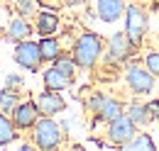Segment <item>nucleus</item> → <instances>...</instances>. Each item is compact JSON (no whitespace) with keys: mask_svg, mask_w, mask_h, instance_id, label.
Instances as JSON below:
<instances>
[{"mask_svg":"<svg viewBox=\"0 0 159 151\" xmlns=\"http://www.w3.org/2000/svg\"><path fill=\"white\" fill-rule=\"evenodd\" d=\"M127 117L137 124V127H147L149 122H152V114H149V107L147 105H142V102H130L127 105Z\"/></svg>","mask_w":159,"mask_h":151,"instance_id":"nucleus-17","label":"nucleus"},{"mask_svg":"<svg viewBox=\"0 0 159 151\" xmlns=\"http://www.w3.org/2000/svg\"><path fill=\"white\" fill-rule=\"evenodd\" d=\"M61 27V17L57 10H44L42 7L39 12L34 15V32L39 37H49V34H57Z\"/></svg>","mask_w":159,"mask_h":151,"instance_id":"nucleus-10","label":"nucleus"},{"mask_svg":"<svg viewBox=\"0 0 159 151\" xmlns=\"http://www.w3.org/2000/svg\"><path fill=\"white\" fill-rule=\"evenodd\" d=\"M125 83L135 95H149L154 90L157 76L149 73L144 63H127L125 66Z\"/></svg>","mask_w":159,"mask_h":151,"instance_id":"nucleus-4","label":"nucleus"},{"mask_svg":"<svg viewBox=\"0 0 159 151\" xmlns=\"http://www.w3.org/2000/svg\"><path fill=\"white\" fill-rule=\"evenodd\" d=\"M132 49H135V44L130 41V37L125 32H115L108 41V49L103 51V58H105V63H125L132 56Z\"/></svg>","mask_w":159,"mask_h":151,"instance_id":"nucleus-7","label":"nucleus"},{"mask_svg":"<svg viewBox=\"0 0 159 151\" xmlns=\"http://www.w3.org/2000/svg\"><path fill=\"white\" fill-rule=\"evenodd\" d=\"M125 149H127V151H142V149L154 151V139H152L147 132H137L132 141H127V144H125Z\"/></svg>","mask_w":159,"mask_h":151,"instance_id":"nucleus-19","label":"nucleus"},{"mask_svg":"<svg viewBox=\"0 0 159 151\" xmlns=\"http://www.w3.org/2000/svg\"><path fill=\"white\" fill-rule=\"evenodd\" d=\"M108 95H103V93H93L88 100H86V107H88V112L91 114H96L100 110V105H103V100H105Z\"/></svg>","mask_w":159,"mask_h":151,"instance_id":"nucleus-23","label":"nucleus"},{"mask_svg":"<svg viewBox=\"0 0 159 151\" xmlns=\"http://www.w3.org/2000/svg\"><path fill=\"white\" fill-rule=\"evenodd\" d=\"M42 80H44V88H49V90H66V88L74 83V78L66 76V73H61L54 63H52L49 68H44Z\"/></svg>","mask_w":159,"mask_h":151,"instance_id":"nucleus-12","label":"nucleus"},{"mask_svg":"<svg viewBox=\"0 0 159 151\" xmlns=\"http://www.w3.org/2000/svg\"><path fill=\"white\" fill-rule=\"evenodd\" d=\"M64 2H66L69 7H81V5H86L88 0H64Z\"/></svg>","mask_w":159,"mask_h":151,"instance_id":"nucleus-26","label":"nucleus"},{"mask_svg":"<svg viewBox=\"0 0 159 151\" xmlns=\"http://www.w3.org/2000/svg\"><path fill=\"white\" fill-rule=\"evenodd\" d=\"M105 134H108V141H110V144H115V146H125L127 141L135 139V134H137V124L122 112V114H118L115 119L108 122V132H105Z\"/></svg>","mask_w":159,"mask_h":151,"instance_id":"nucleus-6","label":"nucleus"},{"mask_svg":"<svg viewBox=\"0 0 159 151\" xmlns=\"http://www.w3.org/2000/svg\"><path fill=\"white\" fill-rule=\"evenodd\" d=\"M15 10H17V15L30 19L42 10V0H15Z\"/></svg>","mask_w":159,"mask_h":151,"instance_id":"nucleus-21","label":"nucleus"},{"mask_svg":"<svg viewBox=\"0 0 159 151\" xmlns=\"http://www.w3.org/2000/svg\"><path fill=\"white\" fill-rule=\"evenodd\" d=\"M125 112V107H122V102L120 100H115V97H105L103 100V105H100V110L93 117H96V122H110V119H115L118 114H122Z\"/></svg>","mask_w":159,"mask_h":151,"instance_id":"nucleus-13","label":"nucleus"},{"mask_svg":"<svg viewBox=\"0 0 159 151\" xmlns=\"http://www.w3.org/2000/svg\"><path fill=\"white\" fill-rule=\"evenodd\" d=\"M34 102H37V107H39V114H47V117H57V114H61L66 110V100H64L61 90L44 88V93H39L34 97Z\"/></svg>","mask_w":159,"mask_h":151,"instance_id":"nucleus-9","label":"nucleus"},{"mask_svg":"<svg viewBox=\"0 0 159 151\" xmlns=\"http://www.w3.org/2000/svg\"><path fill=\"white\" fill-rule=\"evenodd\" d=\"M147 107H149L152 119H157V122H159V100H149V102H147Z\"/></svg>","mask_w":159,"mask_h":151,"instance_id":"nucleus-25","label":"nucleus"},{"mask_svg":"<svg viewBox=\"0 0 159 151\" xmlns=\"http://www.w3.org/2000/svg\"><path fill=\"white\" fill-rule=\"evenodd\" d=\"M10 117H12V122H15V127L20 132H27V129H32L37 124V119L42 114H39V107H37L34 100H20L17 107L10 112Z\"/></svg>","mask_w":159,"mask_h":151,"instance_id":"nucleus-8","label":"nucleus"},{"mask_svg":"<svg viewBox=\"0 0 159 151\" xmlns=\"http://www.w3.org/2000/svg\"><path fill=\"white\" fill-rule=\"evenodd\" d=\"M71 56L79 63V68H93L103 58V37L98 32H83L76 37Z\"/></svg>","mask_w":159,"mask_h":151,"instance_id":"nucleus-1","label":"nucleus"},{"mask_svg":"<svg viewBox=\"0 0 159 151\" xmlns=\"http://www.w3.org/2000/svg\"><path fill=\"white\" fill-rule=\"evenodd\" d=\"M39 51H42V61L52 63V61H54V58L61 54V41L54 37V34L42 37V39H39Z\"/></svg>","mask_w":159,"mask_h":151,"instance_id":"nucleus-16","label":"nucleus"},{"mask_svg":"<svg viewBox=\"0 0 159 151\" xmlns=\"http://www.w3.org/2000/svg\"><path fill=\"white\" fill-rule=\"evenodd\" d=\"M144 66L152 76H159V51H147L144 54Z\"/></svg>","mask_w":159,"mask_h":151,"instance_id":"nucleus-22","label":"nucleus"},{"mask_svg":"<svg viewBox=\"0 0 159 151\" xmlns=\"http://www.w3.org/2000/svg\"><path fill=\"white\" fill-rule=\"evenodd\" d=\"M12 58H15V63H17L20 68L30 71V73H37L39 66L44 63V61H42V51H39V41H32V37L22 39V41H15Z\"/></svg>","mask_w":159,"mask_h":151,"instance_id":"nucleus-3","label":"nucleus"},{"mask_svg":"<svg viewBox=\"0 0 159 151\" xmlns=\"http://www.w3.org/2000/svg\"><path fill=\"white\" fill-rule=\"evenodd\" d=\"M32 37V24L27 17H15L10 24H7V39L10 41H22V39H30Z\"/></svg>","mask_w":159,"mask_h":151,"instance_id":"nucleus-14","label":"nucleus"},{"mask_svg":"<svg viewBox=\"0 0 159 151\" xmlns=\"http://www.w3.org/2000/svg\"><path fill=\"white\" fill-rule=\"evenodd\" d=\"M125 0H98L96 2V15L100 22L110 24V22H118L125 15Z\"/></svg>","mask_w":159,"mask_h":151,"instance_id":"nucleus-11","label":"nucleus"},{"mask_svg":"<svg viewBox=\"0 0 159 151\" xmlns=\"http://www.w3.org/2000/svg\"><path fill=\"white\" fill-rule=\"evenodd\" d=\"M52 63H54V66L59 68L61 73L71 76V78H74V76H76V71H79V63L74 61V56H71V54H64V51H61V54H59L57 58H54Z\"/></svg>","mask_w":159,"mask_h":151,"instance_id":"nucleus-20","label":"nucleus"},{"mask_svg":"<svg viewBox=\"0 0 159 151\" xmlns=\"http://www.w3.org/2000/svg\"><path fill=\"white\" fill-rule=\"evenodd\" d=\"M17 134H20V129L15 127L12 117L0 112V146H10V144L17 139Z\"/></svg>","mask_w":159,"mask_h":151,"instance_id":"nucleus-15","label":"nucleus"},{"mask_svg":"<svg viewBox=\"0 0 159 151\" xmlns=\"http://www.w3.org/2000/svg\"><path fill=\"white\" fill-rule=\"evenodd\" d=\"M122 17H125V34L130 37V41L135 46H139L144 34H147V15H144V10L139 5H127Z\"/></svg>","mask_w":159,"mask_h":151,"instance_id":"nucleus-5","label":"nucleus"},{"mask_svg":"<svg viewBox=\"0 0 159 151\" xmlns=\"http://www.w3.org/2000/svg\"><path fill=\"white\" fill-rule=\"evenodd\" d=\"M17 102H20V93L15 88H2L0 90V112L10 114L17 107Z\"/></svg>","mask_w":159,"mask_h":151,"instance_id":"nucleus-18","label":"nucleus"},{"mask_svg":"<svg viewBox=\"0 0 159 151\" xmlns=\"http://www.w3.org/2000/svg\"><path fill=\"white\" fill-rule=\"evenodd\" d=\"M32 139H34V146H39L44 151L57 149L61 144V139H64V129H61V124L54 117L42 114L37 119V124L32 127Z\"/></svg>","mask_w":159,"mask_h":151,"instance_id":"nucleus-2","label":"nucleus"},{"mask_svg":"<svg viewBox=\"0 0 159 151\" xmlns=\"http://www.w3.org/2000/svg\"><path fill=\"white\" fill-rule=\"evenodd\" d=\"M22 83H25V78H22L20 73H7L5 76V88H15V90H17Z\"/></svg>","mask_w":159,"mask_h":151,"instance_id":"nucleus-24","label":"nucleus"}]
</instances>
